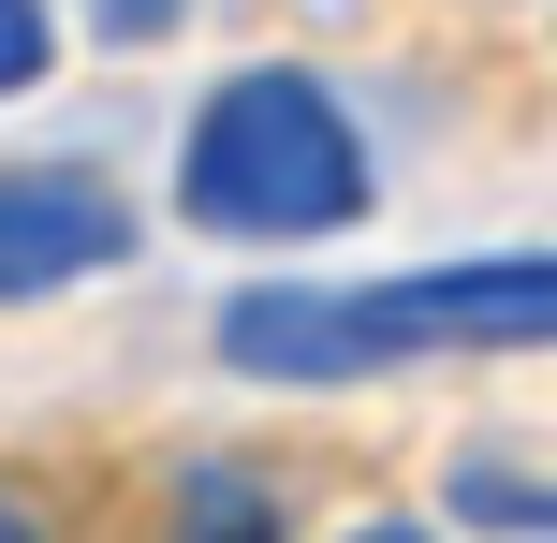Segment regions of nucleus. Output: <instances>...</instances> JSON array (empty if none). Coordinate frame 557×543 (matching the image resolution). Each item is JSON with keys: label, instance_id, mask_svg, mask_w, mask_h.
Segmentation results:
<instances>
[{"label": "nucleus", "instance_id": "nucleus-6", "mask_svg": "<svg viewBox=\"0 0 557 543\" xmlns=\"http://www.w3.org/2000/svg\"><path fill=\"white\" fill-rule=\"evenodd\" d=\"M176 15H191V0H88V29H103V45H162Z\"/></svg>", "mask_w": 557, "mask_h": 543}, {"label": "nucleus", "instance_id": "nucleus-7", "mask_svg": "<svg viewBox=\"0 0 557 543\" xmlns=\"http://www.w3.org/2000/svg\"><path fill=\"white\" fill-rule=\"evenodd\" d=\"M352 543H441V529H411V515H367V529H352Z\"/></svg>", "mask_w": 557, "mask_h": 543}, {"label": "nucleus", "instance_id": "nucleus-5", "mask_svg": "<svg viewBox=\"0 0 557 543\" xmlns=\"http://www.w3.org/2000/svg\"><path fill=\"white\" fill-rule=\"evenodd\" d=\"M45 59H59V15L45 0H0V88H29Z\"/></svg>", "mask_w": 557, "mask_h": 543}, {"label": "nucleus", "instance_id": "nucleus-4", "mask_svg": "<svg viewBox=\"0 0 557 543\" xmlns=\"http://www.w3.org/2000/svg\"><path fill=\"white\" fill-rule=\"evenodd\" d=\"M176 543H294V515H278V485H264V470L191 456V470H176Z\"/></svg>", "mask_w": 557, "mask_h": 543}, {"label": "nucleus", "instance_id": "nucleus-1", "mask_svg": "<svg viewBox=\"0 0 557 543\" xmlns=\"http://www.w3.org/2000/svg\"><path fill=\"white\" fill-rule=\"evenodd\" d=\"M411 353H557V250H484L425 280H250L221 309L235 382H367Z\"/></svg>", "mask_w": 557, "mask_h": 543}, {"label": "nucleus", "instance_id": "nucleus-3", "mask_svg": "<svg viewBox=\"0 0 557 543\" xmlns=\"http://www.w3.org/2000/svg\"><path fill=\"white\" fill-rule=\"evenodd\" d=\"M133 235H147V221H133L88 162H0V309H15V294H59V280L133 264Z\"/></svg>", "mask_w": 557, "mask_h": 543}, {"label": "nucleus", "instance_id": "nucleus-2", "mask_svg": "<svg viewBox=\"0 0 557 543\" xmlns=\"http://www.w3.org/2000/svg\"><path fill=\"white\" fill-rule=\"evenodd\" d=\"M176 221L191 235H235V250H323V235L367 221V133L323 74H250L206 88L191 147H176Z\"/></svg>", "mask_w": 557, "mask_h": 543}, {"label": "nucleus", "instance_id": "nucleus-8", "mask_svg": "<svg viewBox=\"0 0 557 543\" xmlns=\"http://www.w3.org/2000/svg\"><path fill=\"white\" fill-rule=\"evenodd\" d=\"M0 543H45V529H29V515H15V499H0Z\"/></svg>", "mask_w": 557, "mask_h": 543}]
</instances>
